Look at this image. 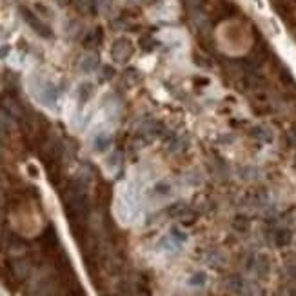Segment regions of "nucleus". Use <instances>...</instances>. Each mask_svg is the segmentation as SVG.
<instances>
[{"instance_id": "f257e3e1", "label": "nucleus", "mask_w": 296, "mask_h": 296, "mask_svg": "<svg viewBox=\"0 0 296 296\" xmlns=\"http://www.w3.org/2000/svg\"><path fill=\"white\" fill-rule=\"evenodd\" d=\"M245 269L255 272L258 278H267L271 274V258L266 253H253L245 260Z\"/></svg>"}, {"instance_id": "f03ea898", "label": "nucleus", "mask_w": 296, "mask_h": 296, "mask_svg": "<svg viewBox=\"0 0 296 296\" xmlns=\"http://www.w3.org/2000/svg\"><path fill=\"white\" fill-rule=\"evenodd\" d=\"M131 55H133V44H131L129 38H117V40L113 42L111 46V57L115 62H118V64H124L127 60L131 59Z\"/></svg>"}, {"instance_id": "7ed1b4c3", "label": "nucleus", "mask_w": 296, "mask_h": 296, "mask_svg": "<svg viewBox=\"0 0 296 296\" xmlns=\"http://www.w3.org/2000/svg\"><path fill=\"white\" fill-rule=\"evenodd\" d=\"M36 98L48 107H53L59 100V91L51 82H42L38 88H36Z\"/></svg>"}, {"instance_id": "20e7f679", "label": "nucleus", "mask_w": 296, "mask_h": 296, "mask_svg": "<svg viewBox=\"0 0 296 296\" xmlns=\"http://www.w3.org/2000/svg\"><path fill=\"white\" fill-rule=\"evenodd\" d=\"M267 202H269V193L264 187L249 191L247 195L243 196V206H249V207H264Z\"/></svg>"}, {"instance_id": "39448f33", "label": "nucleus", "mask_w": 296, "mask_h": 296, "mask_svg": "<svg viewBox=\"0 0 296 296\" xmlns=\"http://www.w3.org/2000/svg\"><path fill=\"white\" fill-rule=\"evenodd\" d=\"M22 17H24L26 22H28V24H30L31 28H33V30H35L40 36H44V38H49V36H51V30H49L48 26L44 24L42 20H38V18H36L35 15L30 11V9L22 7Z\"/></svg>"}, {"instance_id": "423d86ee", "label": "nucleus", "mask_w": 296, "mask_h": 296, "mask_svg": "<svg viewBox=\"0 0 296 296\" xmlns=\"http://www.w3.org/2000/svg\"><path fill=\"white\" fill-rule=\"evenodd\" d=\"M271 240L276 247H287L291 242H293V231L285 225H280V227H274L271 233Z\"/></svg>"}, {"instance_id": "0eeeda50", "label": "nucleus", "mask_w": 296, "mask_h": 296, "mask_svg": "<svg viewBox=\"0 0 296 296\" xmlns=\"http://www.w3.org/2000/svg\"><path fill=\"white\" fill-rule=\"evenodd\" d=\"M2 109H4V113H6L7 117H11L13 120H22V117H24V109H22V106L17 104L15 100H11V98L2 100Z\"/></svg>"}, {"instance_id": "6e6552de", "label": "nucleus", "mask_w": 296, "mask_h": 296, "mask_svg": "<svg viewBox=\"0 0 296 296\" xmlns=\"http://www.w3.org/2000/svg\"><path fill=\"white\" fill-rule=\"evenodd\" d=\"M93 93H95V86H93V82L84 80L82 84H78V88H77L78 104H80V106H84L86 102H89V100H91V96H93Z\"/></svg>"}, {"instance_id": "1a4fd4ad", "label": "nucleus", "mask_w": 296, "mask_h": 296, "mask_svg": "<svg viewBox=\"0 0 296 296\" xmlns=\"http://www.w3.org/2000/svg\"><path fill=\"white\" fill-rule=\"evenodd\" d=\"M225 285H227V289L231 291V293L243 296V293H245V285H247V280L242 278L240 274H233V276H229V278H227Z\"/></svg>"}, {"instance_id": "9d476101", "label": "nucleus", "mask_w": 296, "mask_h": 296, "mask_svg": "<svg viewBox=\"0 0 296 296\" xmlns=\"http://www.w3.org/2000/svg\"><path fill=\"white\" fill-rule=\"evenodd\" d=\"M140 133H142L146 138H158V136L164 133V125L160 122H154V120H149L140 127Z\"/></svg>"}, {"instance_id": "9b49d317", "label": "nucleus", "mask_w": 296, "mask_h": 296, "mask_svg": "<svg viewBox=\"0 0 296 296\" xmlns=\"http://www.w3.org/2000/svg\"><path fill=\"white\" fill-rule=\"evenodd\" d=\"M249 135L253 136V138H256V140H260V142L264 144H271L272 138H274V135H272V131L267 127V125H255L253 129L249 131Z\"/></svg>"}, {"instance_id": "f8f14e48", "label": "nucleus", "mask_w": 296, "mask_h": 296, "mask_svg": "<svg viewBox=\"0 0 296 296\" xmlns=\"http://www.w3.org/2000/svg\"><path fill=\"white\" fill-rule=\"evenodd\" d=\"M113 144V136L109 133H98V135L93 138V148L98 151V153H106L107 149L111 148Z\"/></svg>"}, {"instance_id": "ddd939ff", "label": "nucleus", "mask_w": 296, "mask_h": 296, "mask_svg": "<svg viewBox=\"0 0 296 296\" xmlns=\"http://www.w3.org/2000/svg\"><path fill=\"white\" fill-rule=\"evenodd\" d=\"M98 65H100L98 57H95V55H88V57H84L82 62H80V69H82L84 73H93L98 69Z\"/></svg>"}, {"instance_id": "4468645a", "label": "nucleus", "mask_w": 296, "mask_h": 296, "mask_svg": "<svg viewBox=\"0 0 296 296\" xmlns=\"http://www.w3.org/2000/svg\"><path fill=\"white\" fill-rule=\"evenodd\" d=\"M173 191V185L167 182V180H160V182H156L153 185V195L158 196V198H166V196L171 195Z\"/></svg>"}, {"instance_id": "2eb2a0df", "label": "nucleus", "mask_w": 296, "mask_h": 296, "mask_svg": "<svg viewBox=\"0 0 296 296\" xmlns=\"http://www.w3.org/2000/svg\"><path fill=\"white\" fill-rule=\"evenodd\" d=\"M13 122H15V120H13L11 117H7L4 111L0 113V138H6V136L11 133Z\"/></svg>"}, {"instance_id": "dca6fc26", "label": "nucleus", "mask_w": 296, "mask_h": 296, "mask_svg": "<svg viewBox=\"0 0 296 296\" xmlns=\"http://www.w3.org/2000/svg\"><path fill=\"white\" fill-rule=\"evenodd\" d=\"M249 225H251V220H249V216H245V214H237L235 220H233V229L238 233H247Z\"/></svg>"}, {"instance_id": "f3484780", "label": "nucleus", "mask_w": 296, "mask_h": 296, "mask_svg": "<svg viewBox=\"0 0 296 296\" xmlns=\"http://www.w3.org/2000/svg\"><path fill=\"white\" fill-rule=\"evenodd\" d=\"M206 264L209 267H214V269H218V267L224 266V255L220 253V251H209L207 256H206Z\"/></svg>"}, {"instance_id": "a211bd4d", "label": "nucleus", "mask_w": 296, "mask_h": 296, "mask_svg": "<svg viewBox=\"0 0 296 296\" xmlns=\"http://www.w3.org/2000/svg\"><path fill=\"white\" fill-rule=\"evenodd\" d=\"M206 284H207V274L204 271L193 272L189 276V280H187V285H191V287H204Z\"/></svg>"}, {"instance_id": "6ab92c4d", "label": "nucleus", "mask_w": 296, "mask_h": 296, "mask_svg": "<svg viewBox=\"0 0 296 296\" xmlns=\"http://www.w3.org/2000/svg\"><path fill=\"white\" fill-rule=\"evenodd\" d=\"M238 175H240V178H242V180L253 182V180H256V178L260 177V171H258V167H242Z\"/></svg>"}, {"instance_id": "aec40b11", "label": "nucleus", "mask_w": 296, "mask_h": 296, "mask_svg": "<svg viewBox=\"0 0 296 296\" xmlns=\"http://www.w3.org/2000/svg\"><path fill=\"white\" fill-rule=\"evenodd\" d=\"M285 274H287V278L289 282H296V256H291L289 260L285 262Z\"/></svg>"}, {"instance_id": "412c9836", "label": "nucleus", "mask_w": 296, "mask_h": 296, "mask_svg": "<svg viewBox=\"0 0 296 296\" xmlns=\"http://www.w3.org/2000/svg\"><path fill=\"white\" fill-rule=\"evenodd\" d=\"M169 237H171L178 245H182V243L187 242V235H185L182 229H178V227H173L171 231H169Z\"/></svg>"}, {"instance_id": "4be33fe9", "label": "nucleus", "mask_w": 296, "mask_h": 296, "mask_svg": "<svg viewBox=\"0 0 296 296\" xmlns=\"http://www.w3.org/2000/svg\"><path fill=\"white\" fill-rule=\"evenodd\" d=\"M185 148V142H184V136H175L171 140V144L167 146V149L171 151V153H177V151H182Z\"/></svg>"}, {"instance_id": "5701e85b", "label": "nucleus", "mask_w": 296, "mask_h": 296, "mask_svg": "<svg viewBox=\"0 0 296 296\" xmlns=\"http://www.w3.org/2000/svg\"><path fill=\"white\" fill-rule=\"evenodd\" d=\"M120 160H122V158H120V153H117V151H115V153H111L109 156H107L106 164H107V167H109V169H117V167L120 166Z\"/></svg>"}, {"instance_id": "b1692460", "label": "nucleus", "mask_w": 296, "mask_h": 296, "mask_svg": "<svg viewBox=\"0 0 296 296\" xmlns=\"http://www.w3.org/2000/svg\"><path fill=\"white\" fill-rule=\"evenodd\" d=\"M184 180L187 182V185H200L202 177L196 171H193V173H187V175L184 177Z\"/></svg>"}, {"instance_id": "393cba45", "label": "nucleus", "mask_w": 296, "mask_h": 296, "mask_svg": "<svg viewBox=\"0 0 296 296\" xmlns=\"http://www.w3.org/2000/svg\"><path fill=\"white\" fill-rule=\"evenodd\" d=\"M98 40H100V38H98V35H93V33H91V35L88 36V40L84 42V44H86V46H88V48H91V46H96V44H98Z\"/></svg>"}, {"instance_id": "a878e982", "label": "nucleus", "mask_w": 296, "mask_h": 296, "mask_svg": "<svg viewBox=\"0 0 296 296\" xmlns=\"http://www.w3.org/2000/svg\"><path fill=\"white\" fill-rule=\"evenodd\" d=\"M9 51H11V48H9V46H2V48H0V59H6L7 55H9Z\"/></svg>"}, {"instance_id": "bb28decb", "label": "nucleus", "mask_w": 296, "mask_h": 296, "mask_svg": "<svg viewBox=\"0 0 296 296\" xmlns=\"http://www.w3.org/2000/svg\"><path fill=\"white\" fill-rule=\"evenodd\" d=\"M113 75H115V71H113V67L106 65V67H104V78H111Z\"/></svg>"}, {"instance_id": "cd10ccee", "label": "nucleus", "mask_w": 296, "mask_h": 296, "mask_svg": "<svg viewBox=\"0 0 296 296\" xmlns=\"http://www.w3.org/2000/svg\"><path fill=\"white\" fill-rule=\"evenodd\" d=\"M0 160H2V153H0Z\"/></svg>"}]
</instances>
